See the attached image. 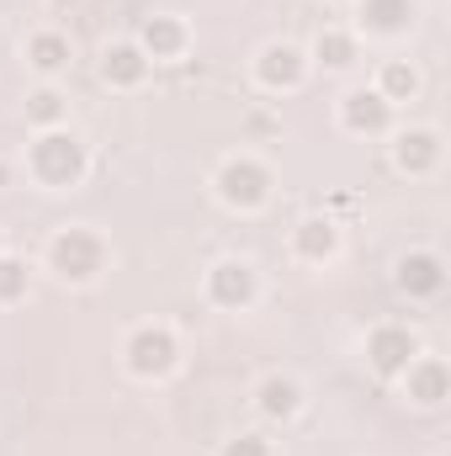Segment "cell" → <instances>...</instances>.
Masks as SVG:
<instances>
[{
	"instance_id": "10",
	"label": "cell",
	"mask_w": 451,
	"mask_h": 456,
	"mask_svg": "<svg viewBox=\"0 0 451 456\" xmlns=\"http://www.w3.org/2000/svg\"><path fill=\"white\" fill-rule=\"evenodd\" d=\"M102 75H107V86H117V91H133V86H144L149 59H144L138 43H112L107 59H102Z\"/></svg>"
},
{
	"instance_id": "18",
	"label": "cell",
	"mask_w": 451,
	"mask_h": 456,
	"mask_svg": "<svg viewBox=\"0 0 451 456\" xmlns=\"http://www.w3.org/2000/svg\"><path fill=\"white\" fill-rule=\"evenodd\" d=\"M414 91H420V75H414V64L393 59V64L382 69V86H377V96H382V102H409Z\"/></svg>"
},
{
	"instance_id": "15",
	"label": "cell",
	"mask_w": 451,
	"mask_h": 456,
	"mask_svg": "<svg viewBox=\"0 0 451 456\" xmlns=\"http://www.w3.org/2000/svg\"><path fill=\"white\" fill-rule=\"evenodd\" d=\"M404 377H409V398H414V403H425V409H430V403H441V398H447V387H451V377H447V366H441V361H414Z\"/></svg>"
},
{
	"instance_id": "17",
	"label": "cell",
	"mask_w": 451,
	"mask_h": 456,
	"mask_svg": "<svg viewBox=\"0 0 451 456\" xmlns=\"http://www.w3.org/2000/svg\"><path fill=\"white\" fill-rule=\"evenodd\" d=\"M255 398H260V414H266V419H292V414H298V403H303L298 382H287V377H266Z\"/></svg>"
},
{
	"instance_id": "5",
	"label": "cell",
	"mask_w": 451,
	"mask_h": 456,
	"mask_svg": "<svg viewBox=\"0 0 451 456\" xmlns=\"http://www.w3.org/2000/svg\"><path fill=\"white\" fill-rule=\"evenodd\" d=\"M218 197H224L228 208H239V213L260 208L271 197V170L255 165V159H228L224 170H218Z\"/></svg>"
},
{
	"instance_id": "21",
	"label": "cell",
	"mask_w": 451,
	"mask_h": 456,
	"mask_svg": "<svg viewBox=\"0 0 451 456\" xmlns=\"http://www.w3.org/2000/svg\"><path fill=\"white\" fill-rule=\"evenodd\" d=\"M16 297H27V265L0 255V303H16Z\"/></svg>"
},
{
	"instance_id": "13",
	"label": "cell",
	"mask_w": 451,
	"mask_h": 456,
	"mask_svg": "<svg viewBox=\"0 0 451 456\" xmlns=\"http://www.w3.org/2000/svg\"><path fill=\"white\" fill-rule=\"evenodd\" d=\"M414 21V0H361V27L377 37H393Z\"/></svg>"
},
{
	"instance_id": "1",
	"label": "cell",
	"mask_w": 451,
	"mask_h": 456,
	"mask_svg": "<svg viewBox=\"0 0 451 456\" xmlns=\"http://www.w3.org/2000/svg\"><path fill=\"white\" fill-rule=\"evenodd\" d=\"M27 165H32V175L43 186H75L86 175V143L75 133H64V127H43V138L32 143Z\"/></svg>"
},
{
	"instance_id": "19",
	"label": "cell",
	"mask_w": 451,
	"mask_h": 456,
	"mask_svg": "<svg viewBox=\"0 0 451 456\" xmlns=\"http://www.w3.org/2000/svg\"><path fill=\"white\" fill-rule=\"evenodd\" d=\"M314 53H319L324 69H350V64H356V37H350V32H319Z\"/></svg>"
},
{
	"instance_id": "14",
	"label": "cell",
	"mask_w": 451,
	"mask_h": 456,
	"mask_svg": "<svg viewBox=\"0 0 451 456\" xmlns=\"http://www.w3.org/2000/svg\"><path fill=\"white\" fill-rule=\"evenodd\" d=\"M340 244V233L330 218H303V224L292 228V249L303 255V260H330Z\"/></svg>"
},
{
	"instance_id": "2",
	"label": "cell",
	"mask_w": 451,
	"mask_h": 456,
	"mask_svg": "<svg viewBox=\"0 0 451 456\" xmlns=\"http://www.w3.org/2000/svg\"><path fill=\"white\" fill-rule=\"evenodd\" d=\"M48 265H53L64 281H96L102 265H107V244H102L91 228H64V233L48 244Z\"/></svg>"
},
{
	"instance_id": "9",
	"label": "cell",
	"mask_w": 451,
	"mask_h": 456,
	"mask_svg": "<svg viewBox=\"0 0 451 456\" xmlns=\"http://www.w3.org/2000/svg\"><path fill=\"white\" fill-rule=\"evenodd\" d=\"M340 122H345L350 133H388L393 102H382L377 91H350V96L340 102Z\"/></svg>"
},
{
	"instance_id": "4",
	"label": "cell",
	"mask_w": 451,
	"mask_h": 456,
	"mask_svg": "<svg viewBox=\"0 0 451 456\" xmlns=\"http://www.w3.org/2000/svg\"><path fill=\"white\" fill-rule=\"evenodd\" d=\"M122 355H127V371H133V377H165L181 350H176V335H170V330L144 324V330L127 335V350H122Z\"/></svg>"
},
{
	"instance_id": "16",
	"label": "cell",
	"mask_w": 451,
	"mask_h": 456,
	"mask_svg": "<svg viewBox=\"0 0 451 456\" xmlns=\"http://www.w3.org/2000/svg\"><path fill=\"white\" fill-rule=\"evenodd\" d=\"M27 64H32L37 75L70 69V37H64V32H37V37L27 43Z\"/></svg>"
},
{
	"instance_id": "3",
	"label": "cell",
	"mask_w": 451,
	"mask_h": 456,
	"mask_svg": "<svg viewBox=\"0 0 451 456\" xmlns=\"http://www.w3.org/2000/svg\"><path fill=\"white\" fill-rule=\"evenodd\" d=\"M366 361H372L377 377H404V371L420 361V340H414V330H404V324H382V330H372V335H366Z\"/></svg>"
},
{
	"instance_id": "22",
	"label": "cell",
	"mask_w": 451,
	"mask_h": 456,
	"mask_svg": "<svg viewBox=\"0 0 451 456\" xmlns=\"http://www.w3.org/2000/svg\"><path fill=\"white\" fill-rule=\"evenodd\" d=\"M224 456H271V441L266 436H234L224 446Z\"/></svg>"
},
{
	"instance_id": "6",
	"label": "cell",
	"mask_w": 451,
	"mask_h": 456,
	"mask_svg": "<svg viewBox=\"0 0 451 456\" xmlns=\"http://www.w3.org/2000/svg\"><path fill=\"white\" fill-rule=\"evenodd\" d=\"M255 75H260V86H271V91H292V86H303L308 59H303L292 43H266L260 59H255Z\"/></svg>"
},
{
	"instance_id": "23",
	"label": "cell",
	"mask_w": 451,
	"mask_h": 456,
	"mask_svg": "<svg viewBox=\"0 0 451 456\" xmlns=\"http://www.w3.org/2000/svg\"><path fill=\"white\" fill-rule=\"evenodd\" d=\"M53 5H59V11H75V5H80V0H53Z\"/></svg>"
},
{
	"instance_id": "7",
	"label": "cell",
	"mask_w": 451,
	"mask_h": 456,
	"mask_svg": "<svg viewBox=\"0 0 451 456\" xmlns=\"http://www.w3.org/2000/svg\"><path fill=\"white\" fill-rule=\"evenodd\" d=\"M208 297H213L218 308H250V303H255V265H244V260H224V265H213V276H208Z\"/></svg>"
},
{
	"instance_id": "24",
	"label": "cell",
	"mask_w": 451,
	"mask_h": 456,
	"mask_svg": "<svg viewBox=\"0 0 451 456\" xmlns=\"http://www.w3.org/2000/svg\"><path fill=\"white\" fill-rule=\"evenodd\" d=\"M0 255H5V239H0Z\"/></svg>"
},
{
	"instance_id": "20",
	"label": "cell",
	"mask_w": 451,
	"mask_h": 456,
	"mask_svg": "<svg viewBox=\"0 0 451 456\" xmlns=\"http://www.w3.org/2000/svg\"><path fill=\"white\" fill-rule=\"evenodd\" d=\"M27 117H32L37 127H59V117H64V96H59V91H32V96H27Z\"/></svg>"
},
{
	"instance_id": "8",
	"label": "cell",
	"mask_w": 451,
	"mask_h": 456,
	"mask_svg": "<svg viewBox=\"0 0 451 456\" xmlns=\"http://www.w3.org/2000/svg\"><path fill=\"white\" fill-rule=\"evenodd\" d=\"M441 287H447V265H441V255L414 249V255L398 260V292H409V297H436Z\"/></svg>"
},
{
	"instance_id": "11",
	"label": "cell",
	"mask_w": 451,
	"mask_h": 456,
	"mask_svg": "<svg viewBox=\"0 0 451 456\" xmlns=\"http://www.w3.org/2000/svg\"><path fill=\"white\" fill-rule=\"evenodd\" d=\"M393 159H398V170H409V175H425V170H436V159H441V138H436L430 127H409V133L398 138Z\"/></svg>"
},
{
	"instance_id": "12",
	"label": "cell",
	"mask_w": 451,
	"mask_h": 456,
	"mask_svg": "<svg viewBox=\"0 0 451 456\" xmlns=\"http://www.w3.org/2000/svg\"><path fill=\"white\" fill-rule=\"evenodd\" d=\"M138 48H144V59H176V53L186 48V27H181L176 16H149Z\"/></svg>"
}]
</instances>
